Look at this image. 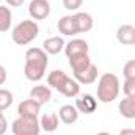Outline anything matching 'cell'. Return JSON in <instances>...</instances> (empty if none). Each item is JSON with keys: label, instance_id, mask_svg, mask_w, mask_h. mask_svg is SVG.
Returning <instances> with one entry per match:
<instances>
[{"label": "cell", "instance_id": "1", "mask_svg": "<svg viewBox=\"0 0 135 135\" xmlns=\"http://www.w3.org/2000/svg\"><path fill=\"white\" fill-rule=\"evenodd\" d=\"M48 54L43 48H29L26 51V64H24V75L29 81H40L46 75L48 67Z\"/></svg>", "mask_w": 135, "mask_h": 135}, {"label": "cell", "instance_id": "2", "mask_svg": "<svg viewBox=\"0 0 135 135\" xmlns=\"http://www.w3.org/2000/svg\"><path fill=\"white\" fill-rule=\"evenodd\" d=\"M119 95V78L114 73H103L97 81V100L111 103Z\"/></svg>", "mask_w": 135, "mask_h": 135}, {"label": "cell", "instance_id": "3", "mask_svg": "<svg viewBox=\"0 0 135 135\" xmlns=\"http://www.w3.org/2000/svg\"><path fill=\"white\" fill-rule=\"evenodd\" d=\"M38 33H40L38 24L33 19H24L18 26H15V29L11 32V40L18 46H26V45L32 43L38 37Z\"/></svg>", "mask_w": 135, "mask_h": 135}, {"label": "cell", "instance_id": "4", "mask_svg": "<svg viewBox=\"0 0 135 135\" xmlns=\"http://www.w3.org/2000/svg\"><path fill=\"white\" fill-rule=\"evenodd\" d=\"M40 121L38 116H24L19 114L13 124H11V132L15 135H38L40 133Z\"/></svg>", "mask_w": 135, "mask_h": 135}, {"label": "cell", "instance_id": "5", "mask_svg": "<svg viewBox=\"0 0 135 135\" xmlns=\"http://www.w3.org/2000/svg\"><path fill=\"white\" fill-rule=\"evenodd\" d=\"M29 15L33 21H43L51 13V5L48 0H32L29 3Z\"/></svg>", "mask_w": 135, "mask_h": 135}, {"label": "cell", "instance_id": "6", "mask_svg": "<svg viewBox=\"0 0 135 135\" xmlns=\"http://www.w3.org/2000/svg\"><path fill=\"white\" fill-rule=\"evenodd\" d=\"M64 52L69 57H73V56H78V54H88L89 52V45L86 40H81V38H73L70 40L69 43H65L64 46Z\"/></svg>", "mask_w": 135, "mask_h": 135}, {"label": "cell", "instance_id": "7", "mask_svg": "<svg viewBox=\"0 0 135 135\" xmlns=\"http://www.w3.org/2000/svg\"><path fill=\"white\" fill-rule=\"evenodd\" d=\"M75 107L80 113L84 114H92L97 110V100L95 97H92L91 94H81L80 97H76L75 100Z\"/></svg>", "mask_w": 135, "mask_h": 135}, {"label": "cell", "instance_id": "8", "mask_svg": "<svg viewBox=\"0 0 135 135\" xmlns=\"http://www.w3.org/2000/svg\"><path fill=\"white\" fill-rule=\"evenodd\" d=\"M97 76H99V69L94 64H91L88 69H84L78 73H73V78L80 84H94L97 81Z\"/></svg>", "mask_w": 135, "mask_h": 135}, {"label": "cell", "instance_id": "9", "mask_svg": "<svg viewBox=\"0 0 135 135\" xmlns=\"http://www.w3.org/2000/svg\"><path fill=\"white\" fill-rule=\"evenodd\" d=\"M116 40L121 45H127V46L135 45V27L130 26V24L119 26L118 30H116Z\"/></svg>", "mask_w": 135, "mask_h": 135}, {"label": "cell", "instance_id": "10", "mask_svg": "<svg viewBox=\"0 0 135 135\" xmlns=\"http://www.w3.org/2000/svg\"><path fill=\"white\" fill-rule=\"evenodd\" d=\"M30 99H33L35 102H38L40 105H46L51 102V97H52V92H51V88L49 86H45V84H37L30 89Z\"/></svg>", "mask_w": 135, "mask_h": 135}, {"label": "cell", "instance_id": "11", "mask_svg": "<svg viewBox=\"0 0 135 135\" xmlns=\"http://www.w3.org/2000/svg\"><path fill=\"white\" fill-rule=\"evenodd\" d=\"M57 30H59V33H62L65 37H73V35H76L78 33V29H76L73 15L62 16L59 19V22H57Z\"/></svg>", "mask_w": 135, "mask_h": 135}, {"label": "cell", "instance_id": "12", "mask_svg": "<svg viewBox=\"0 0 135 135\" xmlns=\"http://www.w3.org/2000/svg\"><path fill=\"white\" fill-rule=\"evenodd\" d=\"M73 19H75L78 33H86V32H89V30L94 27V19H92V16H91L89 13L78 11V13L73 15Z\"/></svg>", "mask_w": 135, "mask_h": 135}, {"label": "cell", "instance_id": "13", "mask_svg": "<svg viewBox=\"0 0 135 135\" xmlns=\"http://www.w3.org/2000/svg\"><path fill=\"white\" fill-rule=\"evenodd\" d=\"M78 114H80V111L76 110L75 105H62L59 108V119H60V122H64L67 126L76 122Z\"/></svg>", "mask_w": 135, "mask_h": 135}, {"label": "cell", "instance_id": "14", "mask_svg": "<svg viewBox=\"0 0 135 135\" xmlns=\"http://www.w3.org/2000/svg\"><path fill=\"white\" fill-rule=\"evenodd\" d=\"M40 108L41 105L38 102H35L33 99H26L18 105V114H24V116H38L40 114Z\"/></svg>", "mask_w": 135, "mask_h": 135}, {"label": "cell", "instance_id": "15", "mask_svg": "<svg viewBox=\"0 0 135 135\" xmlns=\"http://www.w3.org/2000/svg\"><path fill=\"white\" fill-rule=\"evenodd\" d=\"M92 64L91 57H89V52L88 54H78V56H73V57H69V65L73 73H78Z\"/></svg>", "mask_w": 135, "mask_h": 135}, {"label": "cell", "instance_id": "16", "mask_svg": "<svg viewBox=\"0 0 135 135\" xmlns=\"http://www.w3.org/2000/svg\"><path fill=\"white\" fill-rule=\"evenodd\" d=\"M57 92H60V94L65 95V97H76V95L80 94V83H78L75 78L67 76L65 81L62 83V86L57 89Z\"/></svg>", "mask_w": 135, "mask_h": 135}, {"label": "cell", "instance_id": "17", "mask_svg": "<svg viewBox=\"0 0 135 135\" xmlns=\"http://www.w3.org/2000/svg\"><path fill=\"white\" fill-rule=\"evenodd\" d=\"M64 46L65 41L62 37H51L43 41V51L46 54H59L60 51H64Z\"/></svg>", "mask_w": 135, "mask_h": 135}, {"label": "cell", "instance_id": "18", "mask_svg": "<svg viewBox=\"0 0 135 135\" xmlns=\"http://www.w3.org/2000/svg\"><path fill=\"white\" fill-rule=\"evenodd\" d=\"M118 110L121 113V116H124L126 119H133L135 118V97H124L119 105Z\"/></svg>", "mask_w": 135, "mask_h": 135}, {"label": "cell", "instance_id": "19", "mask_svg": "<svg viewBox=\"0 0 135 135\" xmlns=\"http://www.w3.org/2000/svg\"><path fill=\"white\" fill-rule=\"evenodd\" d=\"M40 129L45 132H56L59 127V116L56 113H45L40 119Z\"/></svg>", "mask_w": 135, "mask_h": 135}, {"label": "cell", "instance_id": "20", "mask_svg": "<svg viewBox=\"0 0 135 135\" xmlns=\"http://www.w3.org/2000/svg\"><path fill=\"white\" fill-rule=\"evenodd\" d=\"M69 76L64 70H52L49 75H48V78H46V83H48V86L51 88V89H59L60 86H62V83L65 81V78Z\"/></svg>", "mask_w": 135, "mask_h": 135}, {"label": "cell", "instance_id": "21", "mask_svg": "<svg viewBox=\"0 0 135 135\" xmlns=\"http://www.w3.org/2000/svg\"><path fill=\"white\" fill-rule=\"evenodd\" d=\"M11 10L7 5H0V32H8L11 27Z\"/></svg>", "mask_w": 135, "mask_h": 135}, {"label": "cell", "instance_id": "22", "mask_svg": "<svg viewBox=\"0 0 135 135\" xmlns=\"http://www.w3.org/2000/svg\"><path fill=\"white\" fill-rule=\"evenodd\" d=\"M13 100H15V97H13V92L11 91L0 88V111L8 110L13 105Z\"/></svg>", "mask_w": 135, "mask_h": 135}, {"label": "cell", "instance_id": "23", "mask_svg": "<svg viewBox=\"0 0 135 135\" xmlns=\"http://www.w3.org/2000/svg\"><path fill=\"white\" fill-rule=\"evenodd\" d=\"M122 92L127 97H135V78H124Z\"/></svg>", "mask_w": 135, "mask_h": 135}, {"label": "cell", "instance_id": "24", "mask_svg": "<svg viewBox=\"0 0 135 135\" xmlns=\"http://www.w3.org/2000/svg\"><path fill=\"white\" fill-rule=\"evenodd\" d=\"M122 75H124V78H135V60L133 59H130L124 64Z\"/></svg>", "mask_w": 135, "mask_h": 135}, {"label": "cell", "instance_id": "25", "mask_svg": "<svg viewBox=\"0 0 135 135\" xmlns=\"http://www.w3.org/2000/svg\"><path fill=\"white\" fill-rule=\"evenodd\" d=\"M84 0H62V5L65 10H70V11H76L78 8H81Z\"/></svg>", "mask_w": 135, "mask_h": 135}, {"label": "cell", "instance_id": "26", "mask_svg": "<svg viewBox=\"0 0 135 135\" xmlns=\"http://www.w3.org/2000/svg\"><path fill=\"white\" fill-rule=\"evenodd\" d=\"M7 127H8V124H7V118H5L3 111H0V135H3V133L7 132Z\"/></svg>", "mask_w": 135, "mask_h": 135}, {"label": "cell", "instance_id": "27", "mask_svg": "<svg viewBox=\"0 0 135 135\" xmlns=\"http://www.w3.org/2000/svg\"><path fill=\"white\" fill-rule=\"evenodd\" d=\"M5 81H7V70H5V67L0 64V86H2Z\"/></svg>", "mask_w": 135, "mask_h": 135}, {"label": "cell", "instance_id": "28", "mask_svg": "<svg viewBox=\"0 0 135 135\" xmlns=\"http://www.w3.org/2000/svg\"><path fill=\"white\" fill-rule=\"evenodd\" d=\"M5 2L8 3V7H21L26 0H5Z\"/></svg>", "mask_w": 135, "mask_h": 135}, {"label": "cell", "instance_id": "29", "mask_svg": "<svg viewBox=\"0 0 135 135\" xmlns=\"http://www.w3.org/2000/svg\"><path fill=\"white\" fill-rule=\"evenodd\" d=\"M122 133H132V135H135V130L133 129H124V130H121V135Z\"/></svg>", "mask_w": 135, "mask_h": 135}]
</instances>
